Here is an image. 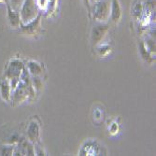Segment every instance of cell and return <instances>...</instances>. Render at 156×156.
I'll list each match as a JSON object with an SVG mask.
<instances>
[{
  "label": "cell",
  "mask_w": 156,
  "mask_h": 156,
  "mask_svg": "<svg viewBox=\"0 0 156 156\" xmlns=\"http://www.w3.org/2000/svg\"><path fill=\"white\" fill-rule=\"evenodd\" d=\"M93 19L98 23H104L108 20L110 14V0H96L91 7Z\"/></svg>",
  "instance_id": "6da1fadb"
},
{
  "label": "cell",
  "mask_w": 156,
  "mask_h": 156,
  "mask_svg": "<svg viewBox=\"0 0 156 156\" xmlns=\"http://www.w3.org/2000/svg\"><path fill=\"white\" fill-rule=\"evenodd\" d=\"M24 67L23 63L19 59H13L9 62L5 71L6 79L10 80V87L15 89L20 82V77Z\"/></svg>",
  "instance_id": "7a4b0ae2"
},
{
  "label": "cell",
  "mask_w": 156,
  "mask_h": 156,
  "mask_svg": "<svg viewBox=\"0 0 156 156\" xmlns=\"http://www.w3.org/2000/svg\"><path fill=\"white\" fill-rule=\"evenodd\" d=\"M39 14L37 0H24L20 10L22 24H26L33 21Z\"/></svg>",
  "instance_id": "3957f363"
},
{
  "label": "cell",
  "mask_w": 156,
  "mask_h": 156,
  "mask_svg": "<svg viewBox=\"0 0 156 156\" xmlns=\"http://www.w3.org/2000/svg\"><path fill=\"white\" fill-rule=\"evenodd\" d=\"M108 27L109 25L104 23H98L93 26L91 31V44L93 48L96 47L102 41L108 30Z\"/></svg>",
  "instance_id": "277c9868"
},
{
  "label": "cell",
  "mask_w": 156,
  "mask_h": 156,
  "mask_svg": "<svg viewBox=\"0 0 156 156\" xmlns=\"http://www.w3.org/2000/svg\"><path fill=\"white\" fill-rule=\"evenodd\" d=\"M13 155H35L34 147L31 141L22 137L19 142L17 148L14 149Z\"/></svg>",
  "instance_id": "5b68a950"
},
{
  "label": "cell",
  "mask_w": 156,
  "mask_h": 156,
  "mask_svg": "<svg viewBox=\"0 0 156 156\" xmlns=\"http://www.w3.org/2000/svg\"><path fill=\"white\" fill-rule=\"evenodd\" d=\"M40 18L41 15L38 14L37 18H35L33 21L28 23L26 24H21V32L28 35V36H35L38 33L40 28Z\"/></svg>",
  "instance_id": "8992f818"
},
{
  "label": "cell",
  "mask_w": 156,
  "mask_h": 156,
  "mask_svg": "<svg viewBox=\"0 0 156 156\" xmlns=\"http://www.w3.org/2000/svg\"><path fill=\"white\" fill-rule=\"evenodd\" d=\"M6 7H7V16H8V20H9V23L10 26L12 28L20 27L22 23H21V17H20L19 11L14 10L10 7L9 2L6 4Z\"/></svg>",
  "instance_id": "52a82bcc"
},
{
  "label": "cell",
  "mask_w": 156,
  "mask_h": 156,
  "mask_svg": "<svg viewBox=\"0 0 156 156\" xmlns=\"http://www.w3.org/2000/svg\"><path fill=\"white\" fill-rule=\"evenodd\" d=\"M110 20L116 24L120 22L122 18V8L119 0H110Z\"/></svg>",
  "instance_id": "ba28073f"
},
{
  "label": "cell",
  "mask_w": 156,
  "mask_h": 156,
  "mask_svg": "<svg viewBox=\"0 0 156 156\" xmlns=\"http://www.w3.org/2000/svg\"><path fill=\"white\" fill-rule=\"evenodd\" d=\"M17 87L18 88L15 90V93L13 94V102L15 105L22 103L28 96V87L23 81L19 82Z\"/></svg>",
  "instance_id": "9c48e42d"
},
{
  "label": "cell",
  "mask_w": 156,
  "mask_h": 156,
  "mask_svg": "<svg viewBox=\"0 0 156 156\" xmlns=\"http://www.w3.org/2000/svg\"><path fill=\"white\" fill-rule=\"evenodd\" d=\"M26 136L29 141L32 143H36L39 138V125L35 121H32L28 124L27 130H26Z\"/></svg>",
  "instance_id": "30bf717a"
},
{
  "label": "cell",
  "mask_w": 156,
  "mask_h": 156,
  "mask_svg": "<svg viewBox=\"0 0 156 156\" xmlns=\"http://www.w3.org/2000/svg\"><path fill=\"white\" fill-rule=\"evenodd\" d=\"M10 84L9 83V80L5 79L0 82V94L5 101H9L10 99Z\"/></svg>",
  "instance_id": "8fae6325"
},
{
  "label": "cell",
  "mask_w": 156,
  "mask_h": 156,
  "mask_svg": "<svg viewBox=\"0 0 156 156\" xmlns=\"http://www.w3.org/2000/svg\"><path fill=\"white\" fill-rule=\"evenodd\" d=\"M27 68H28V71H29V73L31 75H33V77L41 76L42 73H43V69H42L41 65L38 64L37 62H35V61L28 62Z\"/></svg>",
  "instance_id": "7c38bea8"
},
{
  "label": "cell",
  "mask_w": 156,
  "mask_h": 156,
  "mask_svg": "<svg viewBox=\"0 0 156 156\" xmlns=\"http://www.w3.org/2000/svg\"><path fill=\"white\" fill-rule=\"evenodd\" d=\"M14 149L15 148H14L13 144L1 146V148H0V155H13Z\"/></svg>",
  "instance_id": "4fadbf2b"
},
{
  "label": "cell",
  "mask_w": 156,
  "mask_h": 156,
  "mask_svg": "<svg viewBox=\"0 0 156 156\" xmlns=\"http://www.w3.org/2000/svg\"><path fill=\"white\" fill-rule=\"evenodd\" d=\"M143 11V7L141 5L140 2L136 3V5H134L133 9H132V12H133V15L135 17H139L141 15V12Z\"/></svg>",
  "instance_id": "5bb4252c"
},
{
  "label": "cell",
  "mask_w": 156,
  "mask_h": 156,
  "mask_svg": "<svg viewBox=\"0 0 156 156\" xmlns=\"http://www.w3.org/2000/svg\"><path fill=\"white\" fill-rule=\"evenodd\" d=\"M24 0H10V7L16 11H19V9H21Z\"/></svg>",
  "instance_id": "9a60e30c"
},
{
  "label": "cell",
  "mask_w": 156,
  "mask_h": 156,
  "mask_svg": "<svg viewBox=\"0 0 156 156\" xmlns=\"http://www.w3.org/2000/svg\"><path fill=\"white\" fill-rule=\"evenodd\" d=\"M109 50H110V48H109V46H108V45H102L100 48H98V52H99V54L100 55H105L106 53H108V51H109Z\"/></svg>",
  "instance_id": "2e32d148"
},
{
  "label": "cell",
  "mask_w": 156,
  "mask_h": 156,
  "mask_svg": "<svg viewBox=\"0 0 156 156\" xmlns=\"http://www.w3.org/2000/svg\"><path fill=\"white\" fill-rule=\"evenodd\" d=\"M38 2H39V5L42 7H45V5H46V0H38Z\"/></svg>",
  "instance_id": "e0dca14e"
},
{
  "label": "cell",
  "mask_w": 156,
  "mask_h": 156,
  "mask_svg": "<svg viewBox=\"0 0 156 156\" xmlns=\"http://www.w3.org/2000/svg\"><path fill=\"white\" fill-rule=\"evenodd\" d=\"M0 2H3V3L7 4V3H9V0H0Z\"/></svg>",
  "instance_id": "ac0fdd59"
},
{
  "label": "cell",
  "mask_w": 156,
  "mask_h": 156,
  "mask_svg": "<svg viewBox=\"0 0 156 156\" xmlns=\"http://www.w3.org/2000/svg\"><path fill=\"white\" fill-rule=\"evenodd\" d=\"M94 1H96V0H90V2H91V3H94Z\"/></svg>",
  "instance_id": "d6986e66"
}]
</instances>
